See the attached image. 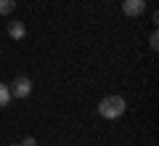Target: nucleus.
<instances>
[{
  "instance_id": "nucleus-3",
  "label": "nucleus",
  "mask_w": 159,
  "mask_h": 146,
  "mask_svg": "<svg viewBox=\"0 0 159 146\" xmlns=\"http://www.w3.org/2000/svg\"><path fill=\"white\" fill-rule=\"evenodd\" d=\"M143 11H146V0H122V13L130 19L135 16H143Z\"/></svg>"
},
{
  "instance_id": "nucleus-6",
  "label": "nucleus",
  "mask_w": 159,
  "mask_h": 146,
  "mask_svg": "<svg viewBox=\"0 0 159 146\" xmlns=\"http://www.w3.org/2000/svg\"><path fill=\"white\" fill-rule=\"evenodd\" d=\"M16 8V0H0V16H8Z\"/></svg>"
},
{
  "instance_id": "nucleus-7",
  "label": "nucleus",
  "mask_w": 159,
  "mask_h": 146,
  "mask_svg": "<svg viewBox=\"0 0 159 146\" xmlns=\"http://www.w3.org/2000/svg\"><path fill=\"white\" fill-rule=\"evenodd\" d=\"M148 45H151V51H157V48H159V35H157V32H151V37H148Z\"/></svg>"
},
{
  "instance_id": "nucleus-8",
  "label": "nucleus",
  "mask_w": 159,
  "mask_h": 146,
  "mask_svg": "<svg viewBox=\"0 0 159 146\" xmlns=\"http://www.w3.org/2000/svg\"><path fill=\"white\" fill-rule=\"evenodd\" d=\"M21 146H37V141H34V138H32V135H27V138H24V141H21Z\"/></svg>"
},
{
  "instance_id": "nucleus-9",
  "label": "nucleus",
  "mask_w": 159,
  "mask_h": 146,
  "mask_svg": "<svg viewBox=\"0 0 159 146\" xmlns=\"http://www.w3.org/2000/svg\"><path fill=\"white\" fill-rule=\"evenodd\" d=\"M11 146H21V144H11Z\"/></svg>"
},
{
  "instance_id": "nucleus-5",
  "label": "nucleus",
  "mask_w": 159,
  "mask_h": 146,
  "mask_svg": "<svg viewBox=\"0 0 159 146\" xmlns=\"http://www.w3.org/2000/svg\"><path fill=\"white\" fill-rule=\"evenodd\" d=\"M11 104V88L6 82H0V109H6Z\"/></svg>"
},
{
  "instance_id": "nucleus-1",
  "label": "nucleus",
  "mask_w": 159,
  "mask_h": 146,
  "mask_svg": "<svg viewBox=\"0 0 159 146\" xmlns=\"http://www.w3.org/2000/svg\"><path fill=\"white\" fill-rule=\"evenodd\" d=\"M127 109L125 98L122 96H106V98H101V104H98V114H101L103 120H117L122 117Z\"/></svg>"
},
{
  "instance_id": "nucleus-2",
  "label": "nucleus",
  "mask_w": 159,
  "mask_h": 146,
  "mask_svg": "<svg viewBox=\"0 0 159 146\" xmlns=\"http://www.w3.org/2000/svg\"><path fill=\"white\" fill-rule=\"evenodd\" d=\"M29 93H32V80H29L27 74L13 77V82H11V98H27Z\"/></svg>"
},
{
  "instance_id": "nucleus-4",
  "label": "nucleus",
  "mask_w": 159,
  "mask_h": 146,
  "mask_svg": "<svg viewBox=\"0 0 159 146\" xmlns=\"http://www.w3.org/2000/svg\"><path fill=\"white\" fill-rule=\"evenodd\" d=\"M8 35H11L13 40H21L24 35H27V27H24V21H8Z\"/></svg>"
}]
</instances>
